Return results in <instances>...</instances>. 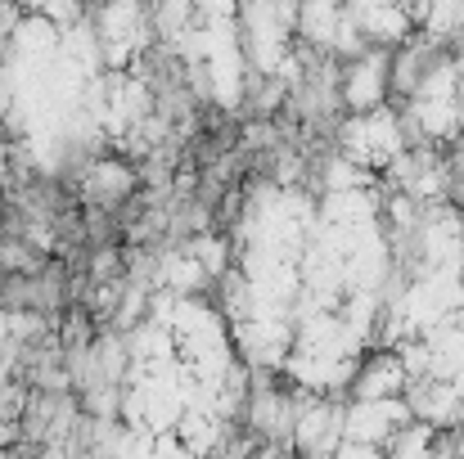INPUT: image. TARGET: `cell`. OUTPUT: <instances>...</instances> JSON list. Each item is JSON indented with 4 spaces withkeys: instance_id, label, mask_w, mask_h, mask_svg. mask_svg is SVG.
Returning <instances> with one entry per match:
<instances>
[{
    "instance_id": "cell-7",
    "label": "cell",
    "mask_w": 464,
    "mask_h": 459,
    "mask_svg": "<svg viewBox=\"0 0 464 459\" xmlns=\"http://www.w3.org/2000/svg\"><path fill=\"white\" fill-rule=\"evenodd\" d=\"M406 383H411V374H406L401 356H397V351H383V356H374V360L361 369L356 397H397Z\"/></svg>"
},
{
    "instance_id": "cell-1",
    "label": "cell",
    "mask_w": 464,
    "mask_h": 459,
    "mask_svg": "<svg viewBox=\"0 0 464 459\" xmlns=\"http://www.w3.org/2000/svg\"><path fill=\"white\" fill-rule=\"evenodd\" d=\"M95 45L109 68H127L150 45V14L140 0H104L95 14Z\"/></svg>"
},
{
    "instance_id": "cell-5",
    "label": "cell",
    "mask_w": 464,
    "mask_h": 459,
    "mask_svg": "<svg viewBox=\"0 0 464 459\" xmlns=\"http://www.w3.org/2000/svg\"><path fill=\"white\" fill-rule=\"evenodd\" d=\"M383 91H388V59L383 54H365L347 68V81H343V100L347 109L365 113V109H379L383 104Z\"/></svg>"
},
{
    "instance_id": "cell-6",
    "label": "cell",
    "mask_w": 464,
    "mask_h": 459,
    "mask_svg": "<svg viewBox=\"0 0 464 459\" xmlns=\"http://www.w3.org/2000/svg\"><path fill=\"white\" fill-rule=\"evenodd\" d=\"M294 442L303 451H338L343 442V415L324 401H311L294 415Z\"/></svg>"
},
{
    "instance_id": "cell-10",
    "label": "cell",
    "mask_w": 464,
    "mask_h": 459,
    "mask_svg": "<svg viewBox=\"0 0 464 459\" xmlns=\"http://www.w3.org/2000/svg\"><path fill=\"white\" fill-rule=\"evenodd\" d=\"M460 451H464V442H460Z\"/></svg>"
},
{
    "instance_id": "cell-3",
    "label": "cell",
    "mask_w": 464,
    "mask_h": 459,
    "mask_svg": "<svg viewBox=\"0 0 464 459\" xmlns=\"http://www.w3.org/2000/svg\"><path fill=\"white\" fill-rule=\"evenodd\" d=\"M343 149H347V162H356V167L397 162L401 158V122H397V113H388L383 104L356 113L347 122V131H343Z\"/></svg>"
},
{
    "instance_id": "cell-9",
    "label": "cell",
    "mask_w": 464,
    "mask_h": 459,
    "mask_svg": "<svg viewBox=\"0 0 464 459\" xmlns=\"http://www.w3.org/2000/svg\"><path fill=\"white\" fill-rule=\"evenodd\" d=\"M32 5H36V9L45 14V18H54V23H63V18L72 14V5H77V0H32Z\"/></svg>"
},
{
    "instance_id": "cell-2",
    "label": "cell",
    "mask_w": 464,
    "mask_h": 459,
    "mask_svg": "<svg viewBox=\"0 0 464 459\" xmlns=\"http://www.w3.org/2000/svg\"><path fill=\"white\" fill-rule=\"evenodd\" d=\"M289 23H294L289 0H239V32L262 72H276L285 63Z\"/></svg>"
},
{
    "instance_id": "cell-4",
    "label": "cell",
    "mask_w": 464,
    "mask_h": 459,
    "mask_svg": "<svg viewBox=\"0 0 464 459\" xmlns=\"http://www.w3.org/2000/svg\"><path fill=\"white\" fill-rule=\"evenodd\" d=\"M406 419H411L406 401H397V397H361L343 415V437L347 442H365V446H383Z\"/></svg>"
},
{
    "instance_id": "cell-8",
    "label": "cell",
    "mask_w": 464,
    "mask_h": 459,
    "mask_svg": "<svg viewBox=\"0 0 464 459\" xmlns=\"http://www.w3.org/2000/svg\"><path fill=\"white\" fill-rule=\"evenodd\" d=\"M131 185H136V176H131L122 162H100V167H91L86 194H91L95 203H118L122 194H131Z\"/></svg>"
}]
</instances>
